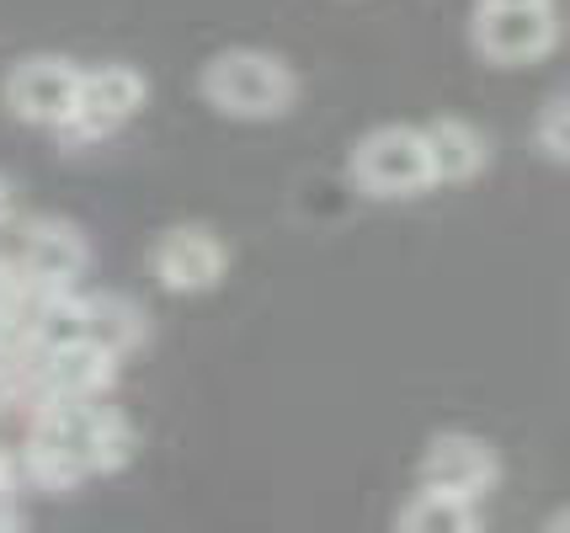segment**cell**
Here are the masks:
<instances>
[{"mask_svg": "<svg viewBox=\"0 0 570 533\" xmlns=\"http://www.w3.org/2000/svg\"><path fill=\"white\" fill-rule=\"evenodd\" d=\"M139 454V432L101 401H43L32 406L27 443L17 448V485L70 496L91 475H118Z\"/></svg>", "mask_w": 570, "mask_h": 533, "instance_id": "6da1fadb", "label": "cell"}, {"mask_svg": "<svg viewBox=\"0 0 570 533\" xmlns=\"http://www.w3.org/2000/svg\"><path fill=\"white\" fill-rule=\"evenodd\" d=\"M203 102L235 124H273L298 102V76L267 49H224L203 65Z\"/></svg>", "mask_w": 570, "mask_h": 533, "instance_id": "7a4b0ae2", "label": "cell"}, {"mask_svg": "<svg viewBox=\"0 0 570 533\" xmlns=\"http://www.w3.org/2000/svg\"><path fill=\"white\" fill-rule=\"evenodd\" d=\"M149 102V80L145 70H134V65H118V59H107V65H91L86 76H80V97H75V112L65 118V128L53 134L65 150H91L101 139H112L124 124H134Z\"/></svg>", "mask_w": 570, "mask_h": 533, "instance_id": "3957f363", "label": "cell"}, {"mask_svg": "<svg viewBox=\"0 0 570 533\" xmlns=\"http://www.w3.org/2000/svg\"><path fill=\"white\" fill-rule=\"evenodd\" d=\"M474 53L491 59L501 70L539 65L560 43V11L554 0H480L470 22Z\"/></svg>", "mask_w": 570, "mask_h": 533, "instance_id": "277c9868", "label": "cell"}, {"mask_svg": "<svg viewBox=\"0 0 570 533\" xmlns=\"http://www.w3.org/2000/svg\"><path fill=\"white\" fill-rule=\"evenodd\" d=\"M352 181L368 198H422L438 187L426 134L411 124H384L352 145Z\"/></svg>", "mask_w": 570, "mask_h": 533, "instance_id": "5b68a950", "label": "cell"}, {"mask_svg": "<svg viewBox=\"0 0 570 533\" xmlns=\"http://www.w3.org/2000/svg\"><path fill=\"white\" fill-rule=\"evenodd\" d=\"M80 76H86V70H80L75 59H65V53H27V59H17V65L6 70V80H0V102H6V112H11L17 124L59 134L65 118L75 112Z\"/></svg>", "mask_w": 570, "mask_h": 533, "instance_id": "8992f818", "label": "cell"}, {"mask_svg": "<svg viewBox=\"0 0 570 533\" xmlns=\"http://www.w3.org/2000/svg\"><path fill=\"white\" fill-rule=\"evenodd\" d=\"M149 278L166 294H208L229 278V246L208 225H171L149 246Z\"/></svg>", "mask_w": 570, "mask_h": 533, "instance_id": "52a82bcc", "label": "cell"}, {"mask_svg": "<svg viewBox=\"0 0 570 533\" xmlns=\"http://www.w3.org/2000/svg\"><path fill=\"white\" fill-rule=\"evenodd\" d=\"M11 256H17L22 278L38 283V288H80V278L91 273V240H86V229L75 225V219H59V214L27 219Z\"/></svg>", "mask_w": 570, "mask_h": 533, "instance_id": "ba28073f", "label": "cell"}, {"mask_svg": "<svg viewBox=\"0 0 570 533\" xmlns=\"http://www.w3.org/2000/svg\"><path fill=\"white\" fill-rule=\"evenodd\" d=\"M501 481V458L485 437L474 432H438L422 454V485L464 496V502H485Z\"/></svg>", "mask_w": 570, "mask_h": 533, "instance_id": "9c48e42d", "label": "cell"}, {"mask_svg": "<svg viewBox=\"0 0 570 533\" xmlns=\"http://www.w3.org/2000/svg\"><path fill=\"white\" fill-rule=\"evenodd\" d=\"M426 155H432V177L438 187H459V181H474L485 166H491V139L470 124V118H438L426 124Z\"/></svg>", "mask_w": 570, "mask_h": 533, "instance_id": "30bf717a", "label": "cell"}, {"mask_svg": "<svg viewBox=\"0 0 570 533\" xmlns=\"http://www.w3.org/2000/svg\"><path fill=\"white\" fill-rule=\"evenodd\" d=\"M86 342L107 347L112 357H134L149 342L145 305H139V299H128V294H112V288L86 294Z\"/></svg>", "mask_w": 570, "mask_h": 533, "instance_id": "8fae6325", "label": "cell"}, {"mask_svg": "<svg viewBox=\"0 0 570 533\" xmlns=\"http://www.w3.org/2000/svg\"><path fill=\"white\" fill-rule=\"evenodd\" d=\"M480 502H464V496H448V491H432L422 485L405 507H400V529L405 533H474L480 529Z\"/></svg>", "mask_w": 570, "mask_h": 533, "instance_id": "7c38bea8", "label": "cell"}, {"mask_svg": "<svg viewBox=\"0 0 570 533\" xmlns=\"http://www.w3.org/2000/svg\"><path fill=\"white\" fill-rule=\"evenodd\" d=\"M533 139H539V150H544L554 166H570V97H554V102L539 112Z\"/></svg>", "mask_w": 570, "mask_h": 533, "instance_id": "4fadbf2b", "label": "cell"}, {"mask_svg": "<svg viewBox=\"0 0 570 533\" xmlns=\"http://www.w3.org/2000/svg\"><path fill=\"white\" fill-rule=\"evenodd\" d=\"M22 353L27 347H6V342H0V416H6L11 406H22V384H17Z\"/></svg>", "mask_w": 570, "mask_h": 533, "instance_id": "5bb4252c", "label": "cell"}, {"mask_svg": "<svg viewBox=\"0 0 570 533\" xmlns=\"http://www.w3.org/2000/svg\"><path fill=\"white\" fill-rule=\"evenodd\" d=\"M27 512H22V491H0V529H22Z\"/></svg>", "mask_w": 570, "mask_h": 533, "instance_id": "9a60e30c", "label": "cell"}, {"mask_svg": "<svg viewBox=\"0 0 570 533\" xmlns=\"http://www.w3.org/2000/svg\"><path fill=\"white\" fill-rule=\"evenodd\" d=\"M17 219V187H11V177H0V229Z\"/></svg>", "mask_w": 570, "mask_h": 533, "instance_id": "2e32d148", "label": "cell"}, {"mask_svg": "<svg viewBox=\"0 0 570 533\" xmlns=\"http://www.w3.org/2000/svg\"><path fill=\"white\" fill-rule=\"evenodd\" d=\"M0 491H22L17 485V454H6V448H0Z\"/></svg>", "mask_w": 570, "mask_h": 533, "instance_id": "e0dca14e", "label": "cell"}, {"mask_svg": "<svg viewBox=\"0 0 570 533\" xmlns=\"http://www.w3.org/2000/svg\"><path fill=\"white\" fill-rule=\"evenodd\" d=\"M549 529H554V533H570V507L554 512V517H549Z\"/></svg>", "mask_w": 570, "mask_h": 533, "instance_id": "ac0fdd59", "label": "cell"}]
</instances>
